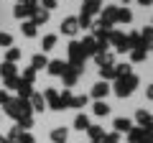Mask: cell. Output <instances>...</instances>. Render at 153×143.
<instances>
[{
    "label": "cell",
    "instance_id": "cell-1",
    "mask_svg": "<svg viewBox=\"0 0 153 143\" xmlns=\"http://www.w3.org/2000/svg\"><path fill=\"white\" fill-rule=\"evenodd\" d=\"M3 107H5V112L10 118H26V115H31V105H28V100H21V97H16V100H8L5 105H3Z\"/></svg>",
    "mask_w": 153,
    "mask_h": 143
},
{
    "label": "cell",
    "instance_id": "cell-2",
    "mask_svg": "<svg viewBox=\"0 0 153 143\" xmlns=\"http://www.w3.org/2000/svg\"><path fill=\"white\" fill-rule=\"evenodd\" d=\"M135 87H138V77L135 74H128V77H117L115 79V95H117V97H130Z\"/></svg>",
    "mask_w": 153,
    "mask_h": 143
},
{
    "label": "cell",
    "instance_id": "cell-3",
    "mask_svg": "<svg viewBox=\"0 0 153 143\" xmlns=\"http://www.w3.org/2000/svg\"><path fill=\"white\" fill-rule=\"evenodd\" d=\"M84 51H82V46H79V41H71L69 44V64L66 66H74V69H84Z\"/></svg>",
    "mask_w": 153,
    "mask_h": 143
},
{
    "label": "cell",
    "instance_id": "cell-4",
    "mask_svg": "<svg viewBox=\"0 0 153 143\" xmlns=\"http://www.w3.org/2000/svg\"><path fill=\"white\" fill-rule=\"evenodd\" d=\"M8 141H10V143H33V136H31V133H28V130H23V128H13V130L10 133H8Z\"/></svg>",
    "mask_w": 153,
    "mask_h": 143
},
{
    "label": "cell",
    "instance_id": "cell-5",
    "mask_svg": "<svg viewBox=\"0 0 153 143\" xmlns=\"http://www.w3.org/2000/svg\"><path fill=\"white\" fill-rule=\"evenodd\" d=\"M100 10H102V18H100L97 23L112 28V26H115V16H117V8H115V5H105V8H100Z\"/></svg>",
    "mask_w": 153,
    "mask_h": 143
},
{
    "label": "cell",
    "instance_id": "cell-6",
    "mask_svg": "<svg viewBox=\"0 0 153 143\" xmlns=\"http://www.w3.org/2000/svg\"><path fill=\"white\" fill-rule=\"evenodd\" d=\"M44 102H49L51 105V110H61V102H59V92H56L54 87H49V89H44Z\"/></svg>",
    "mask_w": 153,
    "mask_h": 143
},
{
    "label": "cell",
    "instance_id": "cell-7",
    "mask_svg": "<svg viewBox=\"0 0 153 143\" xmlns=\"http://www.w3.org/2000/svg\"><path fill=\"white\" fill-rule=\"evenodd\" d=\"M110 41L115 44L117 51H128V36L123 31H112V33H110Z\"/></svg>",
    "mask_w": 153,
    "mask_h": 143
},
{
    "label": "cell",
    "instance_id": "cell-8",
    "mask_svg": "<svg viewBox=\"0 0 153 143\" xmlns=\"http://www.w3.org/2000/svg\"><path fill=\"white\" fill-rule=\"evenodd\" d=\"M79 74H82V69L66 66V69H64V74H61V79H64V84H66V87H74V84H76V79H79Z\"/></svg>",
    "mask_w": 153,
    "mask_h": 143
},
{
    "label": "cell",
    "instance_id": "cell-9",
    "mask_svg": "<svg viewBox=\"0 0 153 143\" xmlns=\"http://www.w3.org/2000/svg\"><path fill=\"white\" fill-rule=\"evenodd\" d=\"M61 33H66V36H76V33H79V23H76V18H64V21H61Z\"/></svg>",
    "mask_w": 153,
    "mask_h": 143
},
{
    "label": "cell",
    "instance_id": "cell-10",
    "mask_svg": "<svg viewBox=\"0 0 153 143\" xmlns=\"http://www.w3.org/2000/svg\"><path fill=\"white\" fill-rule=\"evenodd\" d=\"M94 61H97V66H112V61H115V54L112 51H97L94 54Z\"/></svg>",
    "mask_w": 153,
    "mask_h": 143
},
{
    "label": "cell",
    "instance_id": "cell-11",
    "mask_svg": "<svg viewBox=\"0 0 153 143\" xmlns=\"http://www.w3.org/2000/svg\"><path fill=\"white\" fill-rule=\"evenodd\" d=\"M79 46H82L84 56H94V54H97V51H100V44H97V41L92 39V36H87V39H84V41H82V44H79Z\"/></svg>",
    "mask_w": 153,
    "mask_h": 143
},
{
    "label": "cell",
    "instance_id": "cell-12",
    "mask_svg": "<svg viewBox=\"0 0 153 143\" xmlns=\"http://www.w3.org/2000/svg\"><path fill=\"white\" fill-rule=\"evenodd\" d=\"M46 69H49V74H54V77H61V74H64V69H66V61L54 59V61H49V64H46Z\"/></svg>",
    "mask_w": 153,
    "mask_h": 143
},
{
    "label": "cell",
    "instance_id": "cell-13",
    "mask_svg": "<svg viewBox=\"0 0 153 143\" xmlns=\"http://www.w3.org/2000/svg\"><path fill=\"white\" fill-rule=\"evenodd\" d=\"M28 105H31V110H36V112H44L46 110V102H44V97L38 92H33L31 97H28Z\"/></svg>",
    "mask_w": 153,
    "mask_h": 143
},
{
    "label": "cell",
    "instance_id": "cell-14",
    "mask_svg": "<svg viewBox=\"0 0 153 143\" xmlns=\"http://www.w3.org/2000/svg\"><path fill=\"white\" fill-rule=\"evenodd\" d=\"M100 8H102V3H100V0H84V3H82V13H84V16H89V18H92Z\"/></svg>",
    "mask_w": 153,
    "mask_h": 143
},
{
    "label": "cell",
    "instance_id": "cell-15",
    "mask_svg": "<svg viewBox=\"0 0 153 143\" xmlns=\"http://www.w3.org/2000/svg\"><path fill=\"white\" fill-rule=\"evenodd\" d=\"M146 136H151L146 128H130V130H128V141H130V143H140Z\"/></svg>",
    "mask_w": 153,
    "mask_h": 143
},
{
    "label": "cell",
    "instance_id": "cell-16",
    "mask_svg": "<svg viewBox=\"0 0 153 143\" xmlns=\"http://www.w3.org/2000/svg\"><path fill=\"white\" fill-rule=\"evenodd\" d=\"M107 95H110V84L107 82H97L92 87V97L94 100H102V97H107Z\"/></svg>",
    "mask_w": 153,
    "mask_h": 143
},
{
    "label": "cell",
    "instance_id": "cell-17",
    "mask_svg": "<svg viewBox=\"0 0 153 143\" xmlns=\"http://www.w3.org/2000/svg\"><path fill=\"white\" fill-rule=\"evenodd\" d=\"M49 16H51L49 10H44V8H36V10H33V21H31V23L38 28V26H44V23L49 21Z\"/></svg>",
    "mask_w": 153,
    "mask_h": 143
},
{
    "label": "cell",
    "instance_id": "cell-18",
    "mask_svg": "<svg viewBox=\"0 0 153 143\" xmlns=\"http://www.w3.org/2000/svg\"><path fill=\"white\" fill-rule=\"evenodd\" d=\"M16 64H10V61H5V64H0V77L3 79H13V77H18L16 74Z\"/></svg>",
    "mask_w": 153,
    "mask_h": 143
},
{
    "label": "cell",
    "instance_id": "cell-19",
    "mask_svg": "<svg viewBox=\"0 0 153 143\" xmlns=\"http://www.w3.org/2000/svg\"><path fill=\"white\" fill-rule=\"evenodd\" d=\"M18 97H21V100H28V97H31V95H33V89H31V84H28V82H23V79L21 77H18Z\"/></svg>",
    "mask_w": 153,
    "mask_h": 143
},
{
    "label": "cell",
    "instance_id": "cell-20",
    "mask_svg": "<svg viewBox=\"0 0 153 143\" xmlns=\"http://www.w3.org/2000/svg\"><path fill=\"white\" fill-rule=\"evenodd\" d=\"M135 120H138V125H140V128H146V130H148V128H151V112H148V110H138L135 112Z\"/></svg>",
    "mask_w": 153,
    "mask_h": 143
},
{
    "label": "cell",
    "instance_id": "cell-21",
    "mask_svg": "<svg viewBox=\"0 0 153 143\" xmlns=\"http://www.w3.org/2000/svg\"><path fill=\"white\" fill-rule=\"evenodd\" d=\"M33 10H36V8H33ZM33 10H31V8H26V5H21V3H18V5L13 8V16H16L18 21H23V18H28V16H33Z\"/></svg>",
    "mask_w": 153,
    "mask_h": 143
},
{
    "label": "cell",
    "instance_id": "cell-22",
    "mask_svg": "<svg viewBox=\"0 0 153 143\" xmlns=\"http://www.w3.org/2000/svg\"><path fill=\"white\" fill-rule=\"evenodd\" d=\"M66 138H69V130H66V128H56V130H51V141H54V143H66Z\"/></svg>",
    "mask_w": 153,
    "mask_h": 143
},
{
    "label": "cell",
    "instance_id": "cell-23",
    "mask_svg": "<svg viewBox=\"0 0 153 143\" xmlns=\"http://www.w3.org/2000/svg\"><path fill=\"white\" fill-rule=\"evenodd\" d=\"M87 136H89V141H92V143H100V138L105 136V130L100 125H89L87 128Z\"/></svg>",
    "mask_w": 153,
    "mask_h": 143
},
{
    "label": "cell",
    "instance_id": "cell-24",
    "mask_svg": "<svg viewBox=\"0 0 153 143\" xmlns=\"http://www.w3.org/2000/svg\"><path fill=\"white\" fill-rule=\"evenodd\" d=\"M133 128V123L128 120V118H117V120H115V133H128Z\"/></svg>",
    "mask_w": 153,
    "mask_h": 143
},
{
    "label": "cell",
    "instance_id": "cell-25",
    "mask_svg": "<svg viewBox=\"0 0 153 143\" xmlns=\"http://www.w3.org/2000/svg\"><path fill=\"white\" fill-rule=\"evenodd\" d=\"M74 128H76V130H87V128H89V118L84 115V112H79V115L74 118Z\"/></svg>",
    "mask_w": 153,
    "mask_h": 143
},
{
    "label": "cell",
    "instance_id": "cell-26",
    "mask_svg": "<svg viewBox=\"0 0 153 143\" xmlns=\"http://www.w3.org/2000/svg\"><path fill=\"white\" fill-rule=\"evenodd\" d=\"M130 21H133V13L128 10V8H125V10H123V8H117V16H115V23H130Z\"/></svg>",
    "mask_w": 153,
    "mask_h": 143
},
{
    "label": "cell",
    "instance_id": "cell-27",
    "mask_svg": "<svg viewBox=\"0 0 153 143\" xmlns=\"http://www.w3.org/2000/svg\"><path fill=\"white\" fill-rule=\"evenodd\" d=\"M115 69V79L117 77H128V74H133V66L130 64H117V66H112Z\"/></svg>",
    "mask_w": 153,
    "mask_h": 143
},
{
    "label": "cell",
    "instance_id": "cell-28",
    "mask_svg": "<svg viewBox=\"0 0 153 143\" xmlns=\"http://www.w3.org/2000/svg\"><path fill=\"white\" fill-rule=\"evenodd\" d=\"M46 64H49V59H46L44 54H36V56H33V59H31V66H33V69H36V72H38V69H44Z\"/></svg>",
    "mask_w": 153,
    "mask_h": 143
},
{
    "label": "cell",
    "instance_id": "cell-29",
    "mask_svg": "<svg viewBox=\"0 0 153 143\" xmlns=\"http://www.w3.org/2000/svg\"><path fill=\"white\" fill-rule=\"evenodd\" d=\"M94 115L97 118H107L110 115V105L107 102H94Z\"/></svg>",
    "mask_w": 153,
    "mask_h": 143
},
{
    "label": "cell",
    "instance_id": "cell-30",
    "mask_svg": "<svg viewBox=\"0 0 153 143\" xmlns=\"http://www.w3.org/2000/svg\"><path fill=\"white\" fill-rule=\"evenodd\" d=\"M87 102H89L87 95H76V97H71V105H69V107H76V110H79V107H84Z\"/></svg>",
    "mask_w": 153,
    "mask_h": 143
},
{
    "label": "cell",
    "instance_id": "cell-31",
    "mask_svg": "<svg viewBox=\"0 0 153 143\" xmlns=\"http://www.w3.org/2000/svg\"><path fill=\"white\" fill-rule=\"evenodd\" d=\"M21 31H23V36H26V39H33V36H36V26H33L31 21H26L21 26Z\"/></svg>",
    "mask_w": 153,
    "mask_h": 143
},
{
    "label": "cell",
    "instance_id": "cell-32",
    "mask_svg": "<svg viewBox=\"0 0 153 143\" xmlns=\"http://www.w3.org/2000/svg\"><path fill=\"white\" fill-rule=\"evenodd\" d=\"M18 59H21V49H16V46H10V49H8V54H5V61H10V64H16Z\"/></svg>",
    "mask_w": 153,
    "mask_h": 143
},
{
    "label": "cell",
    "instance_id": "cell-33",
    "mask_svg": "<svg viewBox=\"0 0 153 143\" xmlns=\"http://www.w3.org/2000/svg\"><path fill=\"white\" fill-rule=\"evenodd\" d=\"M21 79H23V82H28V84H33V79H36V69H33V66H26Z\"/></svg>",
    "mask_w": 153,
    "mask_h": 143
},
{
    "label": "cell",
    "instance_id": "cell-34",
    "mask_svg": "<svg viewBox=\"0 0 153 143\" xmlns=\"http://www.w3.org/2000/svg\"><path fill=\"white\" fill-rule=\"evenodd\" d=\"M18 128H23V130H31V128H33V115L18 118Z\"/></svg>",
    "mask_w": 153,
    "mask_h": 143
},
{
    "label": "cell",
    "instance_id": "cell-35",
    "mask_svg": "<svg viewBox=\"0 0 153 143\" xmlns=\"http://www.w3.org/2000/svg\"><path fill=\"white\" fill-rule=\"evenodd\" d=\"M100 77L107 82V79H115V69L112 66H100Z\"/></svg>",
    "mask_w": 153,
    "mask_h": 143
},
{
    "label": "cell",
    "instance_id": "cell-36",
    "mask_svg": "<svg viewBox=\"0 0 153 143\" xmlns=\"http://www.w3.org/2000/svg\"><path fill=\"white\" fill-rule=\"evenodd\" d=\"M41 46H44V51H51L56 46V36H44V41H41Z\"/></svg>",
    "mask_w": 153,
    "mask_h": 143
},
{
    "label": "cell",
    "instance_id": "cell-37",
    "mask_svg": "<svg viewBox=\"0 0 153 143\" xmlns=\"http://www.w3.org/2000/svg\"><path fill=\"white\" fill-rule=\"evenodd\" d=\"M76 23H79V28H92V18H89V16H84V13H79Z\"/></svg>",
    "mask_w": 153,
    "mask_h": 143
},
{
    "label": "cell",
    "instance_id": "cell-38",
    "mask_svg": "<svg viewBox=\"0 0 153 143\" xmlns=\"http://www.w3.org/2000/svg\"><path fill=\"white\" fill-rule=\"evenodd\" d=\"M100 143H120V133H107L100 138Z\"/></svg>",
    "mask_w": 153,
    "mask_h": 143
},
{
    "label": "cell",
    "instance_id": "cell-39",
    "mask_svg": "<svg viewBox=\"0 0 153 143\" xmlns=\"http://www.w3.org/2000/svg\"><path fill=\"white\" fill-rule=\"evenodd\" d=\"M148 49H133V61H146Z\"/></svg>",
    "mask_w": 153,
    "mask_h": 143
},
{
    "label": "cell",
    "instance_id": "cell-40",
    "mask_svg": "<svg viewBox=\"0 0 153 143\" xmlns=\"http://www.w3.org/2000/svg\"><path fill=\"white\" fill-rule=\"evenodd\" d=\"M10 44H13V36L5 33V31H0V46H10Z\"/></svg>",
    "mask_w": 153,
    "mask_h": 143
},
{
    "label": "cell",
    "instance_id": "cell-41",
    "mask_svg": "<svg viewBox=\"0 0 153 143\" xmlns=\"http://www.w3.org/2000/svg\"><path fill=\"white\" fill-rule=\"evenodd\" d=\"M41 8H44V10H54V8H56V0H41Z\"/></svg>",
    "mask_w": 153,
    "mask_h": 143
},
{
    "label": "cell",
    "instance_id": "cell-42",
    "mask_svg": "<svg viewBox=\"0 0 153 143\" xmlns=\"http://www.w3.org/2000/svg\"><path fill=\"white\" fill-rule=\"evenodd\" d=\"M3 82H5L8 89H16V87H18V77H13V79H3Z\"/></svg>",
    "mask_w": 153,
    "mask_h": 143
},
{
    "label": "cell",
    "instance_id": "cell-43",
    "mask_svg": "<svg viewBox=\"0 0 153 143\" xmlns=\"http://www.w3.org/2000/svg\"><path fill=\"white\" fill-rule=\"evenodd\" d=\"M8 100H10V97H8V92H3V89H0V105H5Z\"/></svg>",
    "mask_w": 153,
    "mask_h": 143
},
{
    "label": "cell",
    "instance_id": "cell-44",
    "mask_svg": "<svg viewBox=\"0 0 153 143\" xmlns=\"http://www.w3.org/2000/svg\"><path fill=\"white\" fill-rule=\"evenodd\" d=\"M138 3H140V5H151V0H138Z\"/></svg>",
    "mask_w": 153,
    "mask_h": 143
},
{
    "label": "cell",
    "instance_id": "cell-45",
    "mask_svg": "<svg viewBox=\"0 0 153 143\" xmlns=\"http://www.w3.org/2000/svg\"><path fill=\"white\" fill-rule=\"evenodd\" d=\"M0 143H10V141H8V138H5V136H0Z\"/></svg>",
    "mask_w": 153,
    "mask_h": 143
},
{
    "label": "cell",
    "instance_id": "cell-46",
    "mask_svg": "<svg viewBox=\"0 0 153 143\" xmlns=\"http://www.w3.org/2000/svg\"><path fill=\"white\" fill-rule=\"evenodd\" d=\"M140 143H151V136H146V138H143V141Z\"/></svg>",
    "mask_w": 153,
    "mask_h": 143
},
{
    "label": "cell",
    "instance_id": "cell-47",
    "mask_svg": "<svg viewBox=\"0 0 153 143\" xmlns=\"http://www.w3.org/2000/svg\"><path fill=\"white\" fill-rule=\"evenodd\" d=\"M123 3H130V0H123Z\"/></svg>",
    "mask_w": 153,
    "mask_h": 143
}]
</instances>
